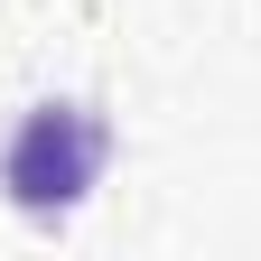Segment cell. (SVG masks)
<instances>
[{"label":"cell","mask_w":261,"mask_h":261,"mask_svg":"<svg viewBox=\"0 0 261 261\" xmlns=\"http://www.w3.org/2000/svg\"><path fill=\"white\" fill-rule=\"evenodd\" d=\"M103 149H112L103 112L38 103V112L10 130V149H0V187H10L19 215H75L84 196H93V177H103Z\"/></svg>","instance_id":"obj_1"}]
</instances>
